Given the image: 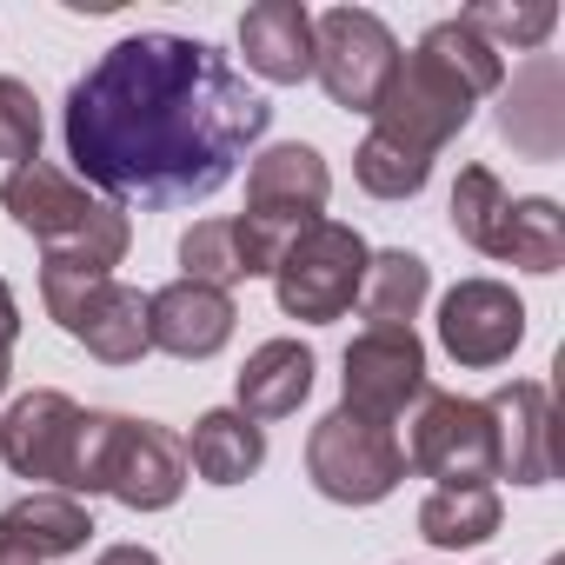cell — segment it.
<instances>
[{
	"mask_svg": "<svg viewBox=\"0 0 565 565\" xmlns=\"http://www.w3.org/2000/svg\"><path fill=\"white\" fill-rule=\"evenodd\" d=\"M273 127V107L233 74V61L186 34L114 41L61 107L67 160L114 206H193L233 180L246 147Z\"/></svg>",
	"mask_w": 565,
	"mask_h": 565,
	"instance_id": "1",
	"label": "cell"
},
{
	"mask_svg": "<svg viewBox=\"0 0 565 565\" xmlns=\"http://www.w3.org/2000/svg\"><path fill=\"white\" fill-rule=\"evenodd\" d=\"M499 87H505V54H492L459 14L433 21L419 34V47L399 54L393 81H386V94L373 107V134L419 153V160H439L466 134L472 107L486 94H499Z\"/></svg>",
	"mask_w": 565,
	"mask_h": 565,
	"instance_id": "2",
	"label": "cell"
},
{
	"mask_svg": "<svg viewBox=\"0 0 565 565\" xmlns=\"http://www.w3.org/2000/svg\"><path fill=\"white\" fill-rule=\"evenodd\" d=\"M0 206H8V220L21 233H34L41 246V266H74V273H100L114 279V266L127 259L134 246V220L87 193L74 173H61L54 160H28L14 167L8 180H0Z\"/></svg>",
	"mask_w": 565,
	"mask_h": 565,
	"instance_id": "3",
	"label": "cell"
},
{
	"mask_svg": "<svg viewBox=\"0 0 565 565\" xmlns=\"http://www.w3.org/2000/svg\"><path fill=\"white\" fill-rule=\"evenodd\" d=\"M366 259L373 246L347 226V220H313L287 239V253L273 259V300L287 320L300 327H333L353 313L360 300V279H366Z\"/></svg>",
	"mask_w": 565,
	"mask_h": 565,
	"instance_id": "4",
	"label": "cell"
},
{
	"mask_svg": "<svg viewBox=\"0 0 565 565\" xmlns=\"http://www.w3.org/2000/svg\"><path fill=\"white\" fill-rule=\"evenodd\" d=\"M41 300L47 320L87 347L107 366H134L147 360V294L127 287V279H100V273H74V266H41Z\"/></svg>",
	"mask_w": 565,
	"mask_h": 565,
	"instance_id": "5",
	"label": "cell"
},
{
	"mask_svg": "<svg viewBox=\"0 0 565 565\" xmlns=\"http://www.w3.org/2000/svg\"><path fill=\"white\" fill-rule=\"evenodd\" d=\"M307 479L333 505H380L406 479V446H399L393 426H373V419L333 406L307 433Z\"/></svg>",
	"mask_w": 565,
	"mask_h": 565,
	"instance_id": "6",
	"label": "cell"
},
{
	"mask_svg": "<svg viewBox=\"0 0 565 565\" xmlns=\"http://www.w3.org/2000/svg\"><path fill=\"white\" fill-rule=\"evenodd\" d=\"M393 67H399V41H393V28L380 14H366V8H327L313 21V74H320V87H327L333 107L373 120Z\"/></svg>",
	"mask_w": 565,
	"mask_h": 565,
	"instance_id": "7",
	"label": "cell"
},
{
	"mask_svg": "<svg viewBox=\"0 0 565 565\" xmlns=\"http://www.w3.org/2000/svg\"><path fill=\"white\" fill-rule=\"evenodd\" d=\"M406 472L439 479V486H492L499 479V452H492V419L486 399H459V393H419L413 433H406Z\"/></svg>",
	"mask_w": 565,
	"mask_h": 565,
	"instance_id": "8",
	"label": "cell"
},
{
	"mask_svg": "<svg viewBox=\"0 0 565 565\" xmlns=\"http://www.w3.org/2000/svg\"><path fill=\"white\" fill-rule=\"evenodd\" d=\"M327 200H333L327 153L307 147V140H279V147L253 153V167H246V213L239 220H253L259 233H273L279 246H287L300 226L327 220Z\"/></svg>",
	"mask_w": 565,
	"mask_h": 565,
	"instance_id": "9",
	"label": "cell"
},
{
	"mask_svg": "<svg viewBox=\"0 0 565 565\" xmlns=\"http://www.w3.org/2000/svg\"><path fill=\"white\" fill-rule=\"evenodd\" d=\"M340 406L373 419V426H393L406 406H419L426 393V347L413 327H366L353 347H347V373H340Z\"/></svg>",
	"mask_w": 565,
	"mask_h": 565,
	"instance_id": "10",
	"label": "cell"
},
{
	"mask_svg": "<svg viewBox=\"0 0 565 565\" xmlns=\"http://www.w3.org/2000/svg\"><path fill=\"white\" fill-rule=\"evenodd\" d=\"M81 426H87V406H74L54 386H34L0 413V459H8L21 479H41V492H67Z\"/></svg>",
	"mask_w": 565,
	"mask_h": 565,
	"instance_id": "11",
	"label": "cell"
},
{
	"mask_svg": "<svg viewBox=\"0 0 565 565\" xmlns=\"http://www.w3.org/2000/svg\"><path fill=\"white\" fill-rule=\"evenodd\" d=\"M525 340V300L499 279H459V287L439 300V347L486 373V366H505Z\"/></svg>",
	"mask_w": 565,
	"mask_h": 565,
	"instance_id": "12",
	"label": "cell"
},
{
	"mask_svg": "<svg viewBox=\"0 0 565 565\" xmlns=\"http://www.w3.org/2000/svg\"><path fill=\"white\" fill-rule=\"evenodd\" d=\"M193 466H186V439L160 419H120L114 459H107V492L127 512H167L186 492Z\"/></svg>",
	"mask_w": 565,
	"mask_h": 565,
	"instance_id": "13",
	"label": "cell"
},
{
	"mask_svg": "<svg viewBox=\"0 0 565 565\" xmlns=\"http://www.w3.org/2000/svg\"><path fill=\"white\" fill-rule=\"evenodd\" d=\"M499 140L539 167L565 153V67L552 54H532L512 87H499Z\"/></svg>",
	"mask_w": 565,
	"mask_h": 565,
	"instance_id": "14",
	"label": "cell"
},
{
	"mask_svg": "<svg viewBox=\"0 0 565 565\" xmlns=\"http://www.w3.org/2000/svg\"><path fill=\"white\" fill-rule=\"evenodd\" d=\"M233 294L200 287V279H173V287L147 294V347L173 353V360H213L233 340Z\"/></svg>",
	"mask_w": 565,
	"mask_h": 565,
	"instance_id": "15",
	"label": "cell"
},
{
	"mask_svg": "<svg viewBox=\"0 0 565 565\" xmlns=\"http://www.w3.org/2000/svg\"><path fill=\"white\" fill-rule=\"evenodd\" d=\"M492 419V452H499V479L512 486H545L552 479V393L545 380H512L486 399Z\"/></svg>",
	"mask_w": 565,
	"mask_h": 565,
	"instance_id": "16",
	"label": "cell"
},
{
	"mask_svg": "<svg viewBox=\"0 0 565 565\" xmlns=\"http://www.w3.org/2000/svg\"><path fill=\"white\" fill-rule=\"evenodd\" d=\"M287 253L273 233H259L253 220L239 213H220V220H193L180 233V279H200V287H220L233 294L239 279H259L273 273V259Z\"/></svg>",
	"mask_w": 565,
	"mask_h": 565,
	"instance_id": "17",
	"label": "cell"
},
{
	"mask_svg": "<svg viewBox=\"0 0 565 565\" xmlns=\"http://www.w3.org/2000/svg\"><path fill=\"white\" fill-rule=\"evenodd\" d=\"M239 54L273 87L313 81V14L300 0H259V8L239 14Z\"/></svg>",
	"mask_w": 565,
	"mask_h": 565,
	"instance_id": "18",
	"label": "cell"
},
{
	"mask_svg": "<svg viewBox=\"0 0 565 565\" xmlns=\"http://www.w3.org/2000/svg\"><path fill=\"white\" fill-rule=\"evenodd\" d=\"M313 393V347L300 340H266L246 353L239 366V413L253 426H273V419H294Z\"/></svg>",
	"mask_w": 565,
	"mask_h": 565,
	"instance_id": "19",
	"label": "cell"
},
{
	"mask_svg": "<svg viewBox=\"0 0 565 565\" xmlns=\"http://www.w3.org/2000/svg\"><path fill=\"white\" fill-rule=\"evenodd\" d=\"M0 539L28 552L34 565H47L94 539V512H87V499H67V492H28L14 505H0Z\"/></svg>",
	"mask_w": 565,
	"mask_h": 565,
	"instance_id": "20",
	"label": "cell"
},
{
	"mask_svg": "<svg viewBox=\"0 0 565 565\" xmlns=\"http://www.w3.org/2000/svg\"><path fill=\"white\" fill-rule=\"evenodd\" d=\"M186 466L206 486H246L266 466V426H253L239 406H213L186 433Z\"/></svg>",
	"mask_w": 565,
	"mask_h": 565,
	"instance_id": "21",
	"label": "cell"
},
{
	"mask_svg": "<svg viewBox=\"0 0 565 565\" xmlns=\"http://www.w3.org/2000/svg\"><path fill=\"white\" fill-rule=\"evenodd\" d=\"M433 294V266L406 246H386L366 259V279H360V313L366 327H413L419 307Z\"/></svg>",
	"mask_w": 565,
	"mask_h": 565,
	"instance_id": "22",
	"label": "cell"
},
{
	"mask_svg": "<svg viewBox=\"0 0 565 565\" xmlns=\"http://www.w3.org/2000/svg\"><path fill=\"white\" fill-rule=\"evenodd\" d=\"M486 259H505L519 273H558L565 266V213H558V200H545V193L512 200Z\"/></svg>",
	"mask_w": 565,
	"mask_h": 565,
	"instance_id": "23",
	"label": "cell"
},
{
	"mask_svg": "<svg viewBox=\"0 0 565 565\" xmlns=\"http://www.w3.org/2000/svg\"><path fill=\"white\" fill-rule=\"evenodd\" d=\"M499 532V492L492 486H439L419 505V539L439 552H472Z\"/></svg>",
	"mask_w": 565,
	"mask_h": 565,
	"instance_id": "24",
	"label": "cell"
},
{
	"mask_svg": "<svg viewBox=\"0 0 565 565\" xmlns=\"http://www.w3.org/2000/svg\"><path fill=\"white\" fill-rule=\"evenodd\" d=\"M505 206H512V193H505V180L492 167H459V180H452V233L472 253H492V239L505 226Z\"/></svg>",
	"mask_w": 565,
	"mask_h": 565,
	"instance_id": "25",
	"label": "cell"
},
{
	"mask_svg": "<svg viewBox=\"0 0 565 565\" xmlns=\"http://www.w3.org/2000/svg\"><path fill=\"white\" fill-rule=\"evenodd\" d=\"M459 21L492 54H505V47H545V34L558 28V8H552V0H512V8H505V0H486V8H466Z\"/></svg>",
	"mask_w": 565,
	"mask_h": 565,
	"instance_id": "26",
	"label": "cell"
},
{
	"mask_svg": "<svg viewBox=\"0 0 565 565\" xmlns=\"http://www.w3.org/2000/svg\"><path fill=\"white\" fill-rule=\"evenodd\" d=\"M353 180H360L373 200H413V193H426L433 160H419V153H406V147H393V140L366 134V140H360V153H353Z\"/></svg>",
	"mask_w": 565,
	"mask_h": 565,
	"instance_id": "27",
	"label": "cell"
},
{
	"mask_svg": "<svg viewBox=\"0 0 565 565\" xmlns=\"http://www.w3.org/2000/svg\"><path fill=\"white\" fill-rule=\"evenodd\" d=\"M0 160H8V173L41 160V100L21 81H0Z\"/></svg>",
	"mask_w": 565,
	"mask_h": 565,
	"instance_id": "28",
	"label": "cell"
},
{
	"mask_svg": "<svg viewBox=\"0 0 565 565\" xmlns=\"http://www.w3.org/2000/svg\"><path fill=\"white\" fill-rule=\"evenodd\" d=\"M120 419H127V413H87V426H81V452H74V479H67V499H94V492H107V459H114Z\"/></svg>",
	"mask_w": 565,
	"mask_h": 565,
	"instance_id": "29",
	"label": "cell"
},
{
	"mask_svg": "<svg viewBox=\"0 0 565 565\" xmlns=\"http://www.w3.org/2000/svg\"><path fill=\"white\" fill-rule=\"evenodd\" d=\"M0 340H21V300H14V287H8V279H0Z\"/></svg>",
	"mask_w": 565,
	"mask_h": 565,
	"instance_id": "30",
	"label": "cell"
},
{
	"mask_svg": "<svg viewBox=\"0 0 565 565\" xmlns=\"http://www.w3.org/2000/svg\"><path fill=\"white\" fill-rule=\"evenodd\" d=\"M94 565H160V552H147V545H107Z\"/></svg>",
	"mask_w": 565,
	"mask_h": 565,
	"instance_id": "31",
	"label": "cell"
},
{
	"mask_svg": "<svg viewBox=\"0 0 565 565\" xmlns=\"http://www.w3.org/2000/svg\"><path fill=\"white\" fill-rule=\"evenodd\" d=\"M8 380H14V347L0 340V393H8Z\"/></svg>",
	"mask_w": 565,
	"mask_h": 565,
	"instance_id": "32",
	"label": "cell"
},
{
	"mask_svg": "<svg viewBox=\"0 0 565 565\" xmlns=\"http://www.w3.org/2000/svg\"><path fill=\"white\" fill-rule=\"evenodd\" d=\"M0 565H34V558H28V552H14L8 539H0Z\"/></svg>",
	"mask_w": 565,
	"mask_h": 565,
	"instance_id": "33",
	"label": "cell"
},
{
	"mask_svg": "<svg viewBox=\"0 0 565 565\" xmlns=\"http://www.w3.org/2000/svg\"><path fill=\"white\" fill-rule=\"evenodd\" d=\"M545 565H565V558H545Z\"/></svg>",
	"mask_w": 565,
	"mask_h": 565,
	"instance_id": "34",
	"label": "cell"
}]
</instances>
